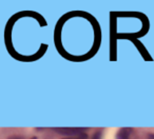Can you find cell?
Instances as JSON below:
<instances>
[{"instance_id":"1","label":"cell","mask_w":154,"mask_h":139,"mask_svg":"<svg viewBox=\"0 0 154 139\" xmlns=\"http://www.w3.org/2000/svg\"><path fill=\"white\" fill-rule=\"evenodd\" d=\"M54 42L63 58L71 61H86L99 50L100 26L96 18L87 12H69L56 23Z\"/></svg>"},{"instance_id":"2","label":"cell","mask_w":154,"mask_h":139,"mask_svg":"<svg viewBox=\"0 0 154 139\" xmlns=\"http://www.w3.org/2000/svg\"><path fill=\"white\" fill-rule=\"evenodd\" d=\"M52 131L59 135H62L63 137H70L79 135L82 133H86L89 130L88 128H52Z\"/></svg>"},{"instance_id":"3","label":"cell","mask_w":154,"mask_h":139,"mask_svg":"<svg viewBox=\"0 0 154 139\" xmlns=\"http://www.w3.org/2000/svg\"><path fill=\"white\" fill-rule=\"evenodd\" d=\"M130 40L132 41V42L134 43L135 45H136V47L138 49L139 53L141 54V56L143 57V59H145V60H153L151 56H150V54L148 53V51H147V49L145 47V45H143V43H141L140 41L138 40V39L132 38V39H130Z\"/></svg>"},{"instance_id":"4","label":"cell","mask_w":154,"mask_h":139,"mask_svg":"<svg viewBox=\"0 0 154 139\" xmlns=\"http://www.w3.org/2000/svg\"><path fill=\"white\" fill-rule=\"evenodd\" d=\"M133 130L130 128H122L116 133V139H131Z\"/></svg>"},{"instance_id":"5","label":"cell","mask_w":154,"mask_h":139,"mask_svg":"<svg viewBox=\"0 0 154 139\" xmlns=\"http://www.w3.org/2000/svg\"><path fill=\"white\" fill-rule=\"evenodd\" d=\"M60 139H90L88 133H82L79 135H75V136H70V137H62Z\"/></svg>"},{"instance_id":"6","label":"cell","mask_w":154,"mask_h":139,"mask_svg":"<svg viewBox=\"0 0 154 139\" xmlns=\"http://www.w3.org/2000/svg\"><path fill=\"white\" fill-rule=\"evenodd\" d=\"M103 138V132L101 131H96L92 134V137L90 139H101Z\"/></svg>"},{"instance_id":"7","label":"cell","mask_w":154,"mask_h":139,"mask_svg":"<svg viewBox=\"0 0 154 139\" xmlns=\"http://www.w3.org/2000/svg\"><path fill=\"white\" fill-rule=\"evenodd\" d=\"M7 139H26V137L22 136V135L20 134H13L11 135V136H9Z\"/></svg>"},{"instance_id":"8","label":"cell","mask_w":154,"mask_h":139,"mask_svg":"<svg viewBox=\"0 0 154 139\" xmlns=\"http://www.w3.org/2000/svg\"><path fill=\"white\" fill-rule=\"evenodd\" d=\"M146 139H154V133H149L146 136Z\"/></svg>"},{"instance_id":"9","label":"cell","mask_w":154,"mask_h":139,"mask_svg":"<svg viewBox=\"0 0 154 139\" xmlns=\"http://www.w3.org/2000/svg\"><path fill=\"white\" fill-rule=\"evenodd\" d=\"M35 130H36V131H43L45 128H35Z\"/></svg>"},{"instance_id":"10","label":"cell","mask_w":154,"mask_h":139,"mask_svg":"<svg viewBox=\"0 0 154 139\" xmlns=\"http://www.w3.org/2000/svg\"><path fill=\"white\" fill-rule=\"evenodd\" d=\"M29 139H38V137H37V136H32V137H30Z\"/></svg>"}]
</instances>
